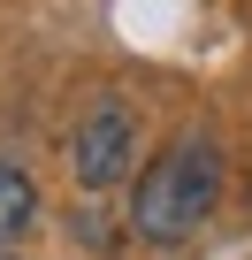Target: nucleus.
I'll use <instances>...</instances> for the list:
<instances>
[{
    "mask_svg": "<svg viewBox=\"0 0 252 260\" xmlns=\"http://www.w3.org/2000/svg\"><path fill=\"white\" fill-rule=\"evenodd\" d=\"M31 222H39V184L16 161H0V245H16Z\"/></svg>",
    "mask_w": 252,
    "mask_h": 260,
    "instance_id": "7ed1b4c3",
    "label": "nucleus"
},
{
    "mask_svg": "<svg viewBox=\"0 0 252 260\" xmlns=\"http://www.w3.org/2000/svg\"><path fill=\"white\" fill-rule=\"evenodd\" d=\"M222 199V146L214 138H176L130 191V230L146 245H184Z\"/></svg>",
    "mask_w": 252,
    "mask_h": 260,
    "instance_id": "f257e3e1",
    "label": "nucleus"
},
{
    "mask_svg": "<svg viewBox=\"0 0 252 260\" xmlns=\"http://www.w3.org/2000/svg\"><path fill=\"white\" fill-rule=\"evenodd\" d=\"M130 161H138V122H130V107H122V100H99V107L77 122V146H69L77 184H84V191H107V184L130 176Z\"/></svg>",
    "mask_w": 252,
    "mask_h": 260,
    "instance_id": "f03ea898",
    "label": "nucleus"
}]
</instances>
